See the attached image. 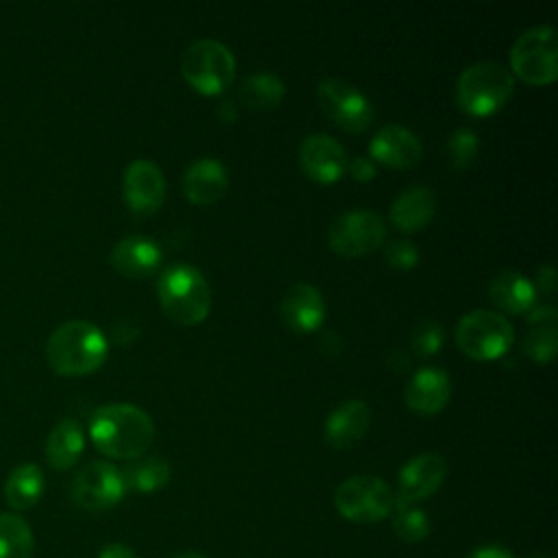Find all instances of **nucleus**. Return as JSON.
<instances>
[{
	"label": "nucleus",
	"mask_w": 558,
	"mask_h": 558,
	"mask_svg": "<svg viewBox=\"0 0 558 558\" xmlns=\"http://www.w3.org/2000/svg\"><path fill=\"white\" fill-rule=\"evenodd\" d=\"M89 438L107 458L129 462L148 451L155 438V423L133 403H107L92 414Z\"/></svg>",
	"instance_id": "f257e3e1"
},
{
	"label": "nucleus",
	"mask_w": 558,
	"mask_h": 558,
	"mask_svg": "<svg viewBox=\"0 0 558 558\" xmlns=\"http://www.w3.org/2000/svg\"><path fill=\"white\" fill-rule=\"evenodd\" d=\"M109 353L105 333L89 320H68L59 325L48 342L46 357L54 373L81 377L98 371Z\"/></svg>",
	"instance_id": "f03ea898"
},
{
	"label": "nucleus",
	"mask_w": 558,
	"mask_h": 558,
	"mask_svg": "<svg viewBox=\"0 0 558 558\" xmlns=\"http://www.w3.org/2000/svg\"><path fill=\"white\" fill-rule=\"evenodd\" d=\"M157 299L163 314L179 325H198L211 310V288L190 264H174L159 275Z\"/></svg>",
	"instance_id": "7ed1b4c3"
},
{
	"label": "nucleus",
	"mask_w": 558,
	"mask_h": 558,
	"mask_svg": "<svg viewBox=\"0 0 558 558\" xmlns=\"http://www.w3.org/2000/svg\"><path fill=\"white\" fill-rule=\"evenodd\" d=\"M514 92V76L497 61H477L464 68L456 83L458 107L475 118L497 113Z\"/></svg>",
	"instance_id": "20e7f679"
},
{
	"label": "nucleus",
	"mask_w": 558,
	"mask_h": 558,
	"mask_svg": "<svg viewBox=\"0 0 558 558\" xmlns=\"http://www.w3.org/2000/svg\"><path fill=\"white\" fill-rule=\"evenodd\" d=\"M510 74L525 85H549L558 76V37L551 26L523 31L510 48Z\"/></svg>",
	"instance_id": "39448f33"
},
{
	"label": "nucleus",
	"mask_w": 558,
	"mask_h": 558,
	"mask_svg": "<svg viewBox=\"0 0 558 558\" xmlns=\"http://www.w3.org/2000/svg\"><path fill=\"white\" fill-rule=\"evenodd\" d=\"M185 83L203 96L222 94L235 78V59L231 50L216 39H198L181 57Z\"/></svg>",
	"instance_id": "423d86ee"
},
{
	"label": "nucleus",
	"mask_w": 558,
	"mask_h": 558,
	"mask_svg": "<svg viewBox=\"0 0 558 558\" xmlns=\"http://www.w3.org/2000/svg\"><path fill=\"white\" fill-rule=\"evenodd\" d=\"M514 340V329L510 320L493 310L466 312L456 327L458 349L480 362L501 357Z\"/></svg>",
	"instance_id": "0eeeda50"
},
{
	"label": "nucleus",
	"mask_w": 558,
	"mask_h": 558,
	"mask_svg": "<svg viewBox=\"0 0 558 558\" xmlns=\"http://www.w3.org/2000/svg\"><path fill=\"white\" fill-rule=\"evenodd\" d=\"M333 506L351 523H377L390 517L395 493L381 477L353 475L336 488Z\"/></svg>",
	"instance_id": "6e6552de"
},
{
	"label": "nucleus",
	"mask_w": 558,
	"mask_h": 558,
	"mask_svg": "<svg viewBox=\"0 0 558 558\" xmlns=\"http://www.w3.org/2000/svg\"><path fill=\"white\" fill-rule=\"evenodd\" d=\"M318 105L323 113L347 133H364L375 118V109L371 100L351 83L342 78L327 76L318 83L316 89Z\"/></svg>",
	"instance_id": "1a4fd4ad"
},
{
	"label": "nucleus",
	"mask_w": 558,
	"mask_h": 558,
	"mask_svg": "<svg viewBox=\"0 0 558 558\" xmlns=\"http://www.w3.org/2000/svg\"><path fill=\"white\" fill-rule=\"evenodd\" d=\"M384 218L371 209H353L340 214L327 233L329 248L342 257H360L384 244Z\"/></svg>",
	"instance_id": "9d476101"
},
{
	"label": "nucleus",
	"mask_w": 558,
	"mask_h": 558,
	"mask_svg": "<svg viewBox=\"0 0 558 558\" xmlns=\"http://www.w3.org/2000/svg\"><path fill=\"white\" fill-rule=\"evenodd\" d=\"M124 495L126 486L122 473L116 464L107 460H94L85 464L70 486L72 501L87 512L109 510L120 504Z\"/></svg>",
	"instance_id": "9b49d317"
},
{
	"label": "nucleus",
	"mask_w": 558,
	"mask_h": 558,
	"mask_svg": "<svg viewBox=\"0 0 558 558\" xmlns=\"http://www.w3.org/2000/svg\"><path fill=\"white\" fill-rule=\"evenodd\" d=\"M296 161L303 174L316 183H336L347 172V153L338 140L327 133H310L301 140Z\"/></svg>",
	"instance_id": "f8f14e48"
},
{
	"label": "nucleus",
	"mask_w": 558,
	"mask_h": 558,
	"mask_svg": "<svg viewBox=\"0 0 558 558\" xmlns=\"http://www.w3.org/2000/svg\"><path fill=\"white\" fill-rule=\"evenodd\" d=\"M122 196L131 211L153 214L163 205L166 177L150 159H135L122 174Z\"/></svg>",
	"instance_id": "ddd939ff"
},
{
	"label": "nucleus",
	"mask_w": 558,
	"mask_h": 558,
	"mask_svg": "<svg viewBox=\"0 0 558 558\" xmlns=\"http://www.w3.org/2000/svg\"><path fill=\"white\" fill-rule=\"evenodd\" d=\"M421 157L423 144L418 135L401 124L381 126L368 144V159L373 163H384L392 170H410L418 166Z\"/></svg>",
	"instance_id": "4468645a"
},
{
	"label": "nucleus",
	"mask_w": 558,
	"mask_h": 558,
	"mask_svg": "<svg viewBox=\"0 0 558 558\" xmlns=\"http://www.w3.org/2000/svg\"><path fill=\"white\" fill-rule=\"evenodd\" d=\"M449 466L440 453L425 451L399 469V493L395 497L416 504L432 497L447 480Z\"/></svg>",
	"instance_id": "2eb2a0df"
},
{
	"label": "nucleus",
	"mask_w": 558,
	"mask_h": 558,
	"mask_svg": "<svg viewBox=\"0 0 558 558\" xmlns=\"http://www.w3.org/2000/svg\"><path fill=\"white\" fill-rule=\"evenodd\" d=\"M325 299L312 283L290 286L279 301V316L283 325L294 333H312L325 320Z\"/></svg>",
	"instance_id": "dca6fc26"
},
{
	"label": "nucleus",
	"mask_w": 558,
	"mask_h": 558,
	"mask_svg": "<svg viewBox=\"0 0 558 558\" xmlns=\"http://www.w3.org/2000/svg\"><path fill=\"white\" fill-rule=\"evenodd\" d=\"M403 399L405 405L421 416L438 414L451 399V379L442 368L423 366L405 384Z\"/></svg>",
	"instance_id": "f3484780"
},
{
	"label": "nucleus",
	"mask_w": 558,
	"mask_h": 558,
	"mask_svg": "<svg viewBox=\"0 0 558 558\" xmlns=\"http://www.w3.org/2000/svg\"><path fill=\"white\" fill-rule=\"evenodd\" d=\"M371 427V408L360 399H349L336 405L323 425L325 442L333 449L355 447Z\"/></svg>",
	"instance_id": "a211bd4d"
},
{
	"label": "nucleus",
	"mask_w": 558,
	"mask_h": 558,
	"mask_svg": "<svg viewBox=\"0 0 558 558\" xmlns=\"http://www.w3.org/2000/svg\"><path fill=\"white\" fill-rule=\"evenodd\" d=\"M227 187V168L214 157H198L183 172V194L192 205H211L225 196Z\"/></svg>",
	"instance_id": "6ab92c4d"
},
{
	"label": "nucleus",
	"mask_w": 558,
	"mask_h": 558,
	"mask_svg": "<svg viewBox=\"0 0 558 558\" xmlns=\"http://www.w3.org/2000/svg\"><path fill=\"white\" fill-rule=\"evenodd\" d=\"M111 266L129 277V279H144L150 277L159 264H161V248L157 246L155 240L144 238V235H131L111 248Z\"/></svg>",
	"instance_id": "aec40b11"
},
{
	"label": "nucleus",
	"mask_w": 558,
	"mask_h": 558,
	"mask_svg": "<svg viewBox=\"0 0 558 558\" xmlns=\"http://www.w3.org/2000/svg\"><path fill=\"white\" fill-rule=\"evenodd\" d=\"M436 214V196L425 185L403 190L390 205V222L403 233H416L429 225Z\"/></svg>",
	"instance_id": "412c9836"
},
{
	"label": "nucleus",
	"mask_w": 558,
	"mask_h": 558,
	"mask_svg": "<svg viewBox=\"0 0 558 558\" xmlns=\"http://www.w3.org/2000/svg\"><path fill=\"white\" fill-rule=\"evenodd\" d=\"M488 296L508 314H527L530 307H534L536 290L525 275L517 270H501L490 279Z\"/></svg>",
	"instance_id": "4be33fe9"
},
{
	"label": "nucleus",
	"mask_w": 558,
	"mask_h": 558,
	"mask_svg": "<svg viewBox=\"0 0 558 558\" xmlns=\"http://www.w3.org/2000/svg\"><path fill=\"white\" fill-rule=\"evenodd\" d=\"M85 449V434L78 421L61 418L46 438V460L52 469H72Z\"/></svg>",
	"instance_id": "5701e85b"
},
{
	"label": "nucleus",
	"mask_w": 558,
	"mask_h": 558,
	"mask_svg": "<svg viewBox=\"0 0 558 558\" xmlns=\"http://www.w3.org/2000/svg\"><path fill=\"white\" fill-rule=\"evenodd\" d=\"M46 482L44 473L35 462L17 464L4 482V499L13 510H28L33 508L44 495Z\"/></svg>",
	"instance_id": "b1692460"
},
{
	"label": "nucleus",
	"mask_w": 558,
	"mask_h": 558,
	"mask_svg": "<svg viewBox=\"0 0 558 558\" xmlns=\"http://www.w3.org/2000/svg\"><path fill=\"white\" fill-rule=\"evenodd\" d=\"M122 480L126 490L135 493H155L170 482L172 469L166 458L161 456H140L129 460L122 469Z\"/></svg>",
	"instance_id": "393cba45"
},
{
	"label": "nucleus",
	"mask_w": 558,
	"mask_h": 558,
	"mask_svg": "<svg viewBox=\"0 0 558 558\" xmlns=\"http://www.w3.org/2000/svg\"><path fill=\"white\" fill-rule=\"evenodd\" d=\"M238 96L242 105L251 111H270L281 105L286 96V85L272 72H257L242 81Z\"/></svg>",
	"instance_id": "a878e982"
},
{
	"label": "nucleus",
	"mask_w": 558,
	"mask_h": 558,
	"mask_svg": "<svg viewBox=\"0 0 558 558\" xmlns=\"http://www.w3.org/2000/svg\"><path fill=\"white\" fill-rule=\"evenodd\" d=\"M35 538L20 514L0 512V558H33Z\"/></svg>",
	"instance_id": "bb28decb"
},
{
	"label": "nucleus",
	"mask_w": 558,
	"mask_h": 558,
	"mask_svg": "<svg viewBox=\"0 0 558 558\" xmlns=\"http://www.w3.org/2000/svg\"><path fill=\"white\" fill-rule=\"evenodd\" d=\"M390 514H392V530L401 541L421 543L427 538L432 523L427 519V512L416 504L395 497V506Z\"/></svg>",
	"instance_id": "cd10ccee"
},
{
	"label": "nucleus",
	"mask_w": 558,
	"mask_h": 558,
	"mask_svg": "<svg viewBox=\"0 0 558 558\" xmlns=\"http://www.w3.org/2000/svg\"><path fill=\"white\" fill-rule=\"evenodd\" d=\"M477 153H480V140L475 131L460 126L449 133L445 142V157L451 168L466 170L477 159Z\"/></svg>",
	"instance_id": "c85d7f7f"
},
{
	"label": "nucleus",
	"mask_w": 558,
	"mask_h": 558,
	"mask_svg": "<svg viewBox=\"0 0 558 558\" xmlns=\"http://www.w3.org/2000/svg\"><path fill=\"white\" fill-rule=\"evenodd\" d=\"M558 349L556 325L551 327H534L525 333L521 351L536 364H549Z\"/></svg>",
	"instance_id": "c756f323"
},
{
	"label": "nucleus",
	"mask_w": 558,
	"mask_h": 558,
	"mask_svg": "<svg viewBox=\"0 0 558 558\" xmlns=\"http://www.w3.org/2000/svg\"><path fill=\"white\" fill-rule=\"evenodd\" d=\"M442 342H445V331L434 320L421 323L412 333V349L416 355H423V357L438 353L442 349Z\"/></svg>",
	"instance_id": "7c9ffc66"
},
{
	"label": "nucleus",
	"mask_w": 558,
	"mask_h": 558,
	"mask_svg": "<svg viewBox=\"0 0 558 558\" xmlns=\"http://www.w3.org/2000/svg\"><path fill=\"white\" fill-rule=\"evenodd\" d=\"M418 248L414 246V242L410 240H395L390 244H386L384 248V259L388 266L397 268V270H410L418 264Z\"/></svg>",
	"instance_id": "2f4dec72"
},
{
	"label": "nucleus",
	"mask_w": 558,
	"mask_h": 558,
	"mask_svg": "<svg viewBox=\"0 0 558 558\" xmlns=\"http://www.w3.org/2000/svg\"><path fill=\"white\" fill-rule=\"evenodd\" d=\"M347 170L349 174L360 181V183H366V181H373L375 174H377V168L375 163L368 159V157H351L347 161Z\"/></svg>",
	"instance_id": "473e14b6"
},
{
	"label": "nucleus",
	"mask_w": 558,
	"mask_h": 558,
	"mask_svg": "<svg viewBox=\"0 0 558 558\" xmlns=\"http://www.w3.org/2000/svg\"><path fill=\"white\" fill-rule=\"evenodd\" d=\"M556 318H558V310L554 305H536V307H530L527 312V323L536 327H551L556 325Z\"/></svg>",
	"instance_id": "72a5a7b5"
},
{
	"label": "nucleus",
	"mask_w": 558,
	"mask_h": 558,
	"mask_svg": "<svg viewBox=\"0 0 558 558\" xmlns=\"http://www.w3.org/2000/svg\"><path fill=\"white\" fill-rule=\"evenodd\" d=\"M534 290H541L543 294L551 296L556 292V270L551 264H545L536 270V283Z\"/></svg>",
	"instance_id": "f704fd0d"
},
{
	"label": "nucleus",
	"mask_w": 558,
	"mask_h": 558,
	"mask_svg": "<svg viewBox=\"0 0 558 558\" xmlns=\"http://www.w3.org/2000/svg\"><path fill=\"white\" fill-rule=\"evenodd\" d=\"M466 558H514V556L504 545H480L473 551H469Z\"/></svg>",
	"instance_id": "c9c22d12"
},
{
	"label": "nucleus",
	"mask_w": 558,
	"mask_h": 558,
	"mask_svg": "<svg viewBox=\"0 0 558 558\" xmlns=\"http://www.w3.org/2000/svg\"><path fill=\"white\" fill-rule=\"evenodd\" d=\"M98 558H137L135 551L124 543H109L98 551Z\"/></svg>",
	"instance_id": "e433bc0d"
},
{
	"label": "nucleus",
	"mask_w": 558,
	"mask_h": 558,
	"mask_svg": "<svg viewBox=\"0 0 558 558\" xmlns=\"http://www.w3.org/2000/svg\"><path fill=\"white\" fill-rule=\"evenodd\" d=\"M216 113H218V118H220L222 122H233V120L238 118V111H235V107H233V102H231V100L220 102V105H218V109H216Z\"/></svg>",
	"instance_id": "4c0bfd02"
},
{
	"label": "nucleus",
	"mask_w": 558,
	"mask_h": 558,
	"mask_svg": "<svg viewBox=\"0 0 558 558\" xmlns=\"http://www.w3.org/2000/svg\"><path fill=\"white\" fill-rule=\"evenodd\" d=\"M177 558H209V556H203V554H196V551H187V554H181Z\"/></svg>",
	"instance_id": "58836bf2"
},
{
	"label": "nucleus",
	"mask_w": 558,
	"mask_h": 558,
	"mask_svg": "<svg viewBox=\"0 0 558 558\" xmlns=\"http://www.w3.org/2000/svg\"><path fill=\"white\" fill-rule=\"evenodd\" d=\"M527 558H551V556H547V554H532V556H527Z\"/></svg>",
	"instance_id": "ea45409f"
}]
</instances>
